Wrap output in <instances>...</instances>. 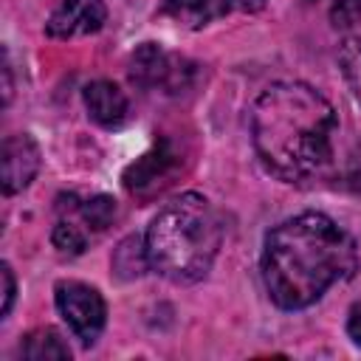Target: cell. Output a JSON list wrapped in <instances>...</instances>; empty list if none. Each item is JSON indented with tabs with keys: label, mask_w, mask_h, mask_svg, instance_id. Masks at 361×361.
<instances>
[{
	"label": "cell",
	"mask_w": 361,
	"mask_h": 361,
	"mask_svg": "<svg viewBox=\"0 0 361 361\" xmlns=\"http://www.w3.org/2000/svg\"><path fill=\"white\" fill-rule=\"evenodd\" d=\"M56 209L62 214H76L82 220V226H87L93 231H104L116 220V200L110 195H93L87 200H76L73 195H68V197H59Z\"/></svg>",
	"instance_id": "cell-10"
},
{
	"label": "cell",
	"mask_w": 361,
	"mask_h": 361,
	"mask_svg": "<svg viewBox=\"0 0 361 361\" xmlns=\"http://www.w3.org/2000/svg\"><path fill=\"white\" fill-rule=\"evenodd\" d=\"M149 268L164 279L189 285L203 279L223 245V223L209 197L183 192L164 203L144 234Z\"/></svg>",
	"instance_id": "cell-3"
},
{
	"label": "cell",
	"mask_w": 361,
	"mask_h": 361,
	"mask_svg": "<svg viewBox=\"0 0 361 361\" xmlns=\"http://www.w3.org/2000/svg\"><path fill=\"white\" fill-rule=\"evenodd\" d=\"M113 271L121 276V279H135L144 274V268H149V259H147V245L144 240L138 237H127L118 243L113 259H110Z\"/></svg>",
	"instance_id": "cell-14"
},
{
	"label": "cell",
	"mask_w": 361,
	"mask_h": 361,
	"mask_svg": "<svg viewBox=\"0 0 361 361\" xmlns=\"http://www.w3.org/2000/svg\"><path fill=\"white\" fill-rule=\"evenodd\" d=\"M85 110L99 127H118L127 118V96L110 79H96L82 90Z\"/></svg>",
	"instance_id": "cell-9"
},
{
	"label": "cell",
	"mask_w": 361,
	"mask_h": 361,
	"mask_svg": "<svg viewBox=\"0 0 361 361\" xmlns=\"http://www.w3.org/2000/svg\"><path fill=\"white\" fill-rule=\"evenodd\" d=\"M130 82L141 90H161V93H183L192 87L197 76V65L180 54L166 51L158 42H141L130 54Z\"/></svg>",
	"instance_id": "cell-4"
},
{
	"label": "cell",
	"mask_w": 361,
	"mask_h": 361,
	"mask_svg": "<svg viewBox=\"0 0 361 361\" xmlns=\"http://www.w3.org/2000/svg\"><path fill=\"white\" fill-rule=\"evenodd\" d=\"M104 23H107L104 0H62L56 11L48 17L45 31L54 39H73L102 31Z\"/></svg>",
	"instance_id": "cell-8"
},
{
	"label": "cell",
	"mask_w": 361,
	"mask_h": 361,
	"mask_svg": "<svg viewBox=\"0 0 361 361\" xmlns=\"http://www.w3.org/2000/svg\"><path fill=\"white\" fill-rule=\"evenodd\" d=\"M54 302H56L59 316L68 322L71 333L85 347H90L102 336L104 322H107V305L99 288L79 282V279H62L54 288Z\"/></svg>",
	"instance_id": "cell-5"
},
{
	"label": "cell",
	"mask_w": 361,
	"mask_h": 361,
	"mask_svg": "<svg viewBox=\"0 0 361 361\" xmlns=\"http://www.w3.org/2000/svg\"><path fill=\"white\" fill-rule=\"evenodd\" d=\"M338 116L307 82H271L251 107V144L262 166L288 183L319 175L333 158Z\"/></svg>",
	"instance_id": "cell-2"
},
{
	"label": "cell",
	"mask_w": 361,
	"mask_h": 361,
	"mask_svg": "<svg viewBox=\"0 0 361 361\" xmlns=\"http://www.w3.org/2000/svg\"><path fill=\"white\" fill-rule=\"evenodd\" d=\"M265 6V0H228V8H240V11H259Z\"/></svg>",
	"instance_id": "cell-20"
},
{
	"label": "cell",
	"mask_w": 361,
	"mask_h": 361,
	"mask_svg": "<svg viewBox=\"0 0 361 361\" xmlns=\"http://www.w3.org/2000/svg\"><path fill=\"white\" fill-rule=\"evenodd\" d=\"M338 62H341V71H344V79H347L350 90L361 102V20L341 31Z\"/></svg>",
	"instance_id": "cell-13"
},
{
	"label": "cell",
	"mask_w": 361,
	"mask_h": 361,
	"mask_svg": "<svg viewBox=\"0 0 361 361\" xmlns=\"http://www.w3.org/2000/svg\"><path fill=\"white\" fill-rule=\"evenodd\" d=\"M20 355L25 361H71V347L54 327H37L23 336Z\"/></svg>",
	"instance_id": "cell-12"
},
{
	"label": "cell",
	"mask_w": 361,
	"mask_h": 361,
	"mask_svg": "<svg viewBox=\"0 0 361 361\" xmlns=\"http://www.w3.org/2000/svg\"><path fill=\"white\" fill-rule=\"evenodd\" d=\"M361 20V0H336L330 8V23L344 31L350 25H355Z\"/></svg>",
	"instance_id": "cell-16"
},
{
	"label": "cell",
	"mask_w": 361,
	"mask_h": 361,
	"mask_svg": "<svg viewBox=\"0 0 361 361\" xmlns=\"http://www.w3.org/2000/svg\"><path fill=\"white\" fill-rule=\"evenodd\" d=\"M0 279H3V307H0V319H6L11 313L14 305V293H17V282H14V271L8 262L0 265Z\"/></svg>",
	"instance_id": "cell-17"
},
{
	"label": "cell",
	"mask_w": 361,
	"mask_h": 361,
	"mask_svg": "<svg viewBox=\"0 0 361 361\" xmlns=\"http://www.w3.org/2000/svg\"><path fill=\"white\" fill-rule=\"evenodd\" d=\"M51 243H54V248H56L59 254L76 257V254H82L85 245H87V231L76 223V217L65 214V217L54 226V231H51Z\"/></svg>",
	"instance_id": "cell-15"
},
{
	"label": "cell",
	"mask_w": 361,
	"mask_h": 361,
	"mask_svg": "<svg viewBox=\"0 0 361 361\" xmlns=\"http://www.w3.org/2000/svg\"><path fill=\"white\" fill-rule=\"evenodd\" d=\"M228 11H231L228 0H164L161 3V14L172 17L186 28H200Z\"/></svg>",
	"instance_id": "cell-11"
},
{
	"label": "cell",
	"mask_w": 361,
	"mask_h": 361,
	"mask_svg": "<svg viewBox=\"0 0 361 361\" xmlns=\"http://www.w3.org/2000/svg\"><path fill=\"white\" fill-rule=\"evenodd\" d=\"M347 336L361 347V299L353 302V307L347 313Z\"/></svg>",
	"instance_id": "cell-18"
},
{
	"label": "cell",
	"mask_w": 361,
	"mask_h": 361,
	"mask_svg": "<svg viewBox=\"0 0 361 361\" xmlns=\"http://www.w3.org/2000/svg\"><path fill=\"white\" fill-rule=\"evenodd\" d=\"M358 251L353 237L322 212H302L265 234L262 282L282 310H302L319 302L336 282L353 276Z\"/></svg>",
	"instance_id": "cell-1"
},
{
	"label": "cell",
	"mask_w": 361,
	"mask_h": 361,
	"mask_svg": "<svg viewBox=\"0 0 361 361\" xmlns=\"http://www.w3.org/2000/svg\"><path fill=\"white\" fill-rule=\"evenodd\" d=\"M14 93V79H11V62H8V51H3V104L8 107Z\"/></svg>",
	"instance_id": "cell-19"
},
{
	"label": "cell",
	"mask_w": 361,
	"mask_h": 361,
	"mask_svg": "<svg viewBox=\"0 0 361 361\" xmlns=\"http://www.w3.org/2000/svg\"><path fill=\"white\" fill-rule=\"evenodd\" d=\"M180 149L169 138H161L149 152H144L124 169V189L135 197H152L172 186V180L180 172Z\"/></svg>",
	"instance_id": "cell-6"
},
{
	"label": "cell",
	"mask_w": 361,
	"mask_h": 361,
	"mask_svg": "<svg viewBox=\"0 0 361 361\" xmlns=\"http://www.w3.org/2000/svg\"><path fill=\"white\" fill-rule=\"evenodd\" d=\"M0 180L6 195H17L31 186V180L39 172V147L28 133H11L3 138L0 152Z\"/></svg>",
	"instance_id": "cell-7"
}]
</instances>
